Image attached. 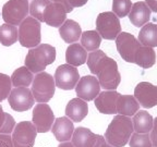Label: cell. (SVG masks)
Instances as JSON below:
<instances>
[{"label": "cell", "instance_id": "9a60e30c", "mask_svg": "<svg viewBox=\"0 0 157 147\" xmlns=\"http://www.w3.org/2000/svg\"><path fill=\"white\" fill-rule=\"evenodd\" d=\"M134 97L145 109L157 106V86L150 82H140L134 88Z\"/></svg>", "mask_w": 157, "mask_h": 147}, {"label": "cell", "instance_id": "7a4b0ae2", "mask_svg": "<svg viewBox=\"0 0 157 147\" xmlns=\"http://www.w3.org/2000/svg\"><path fill=\"white\" fill-rule=\"evenodd\" d=\"M92 74L96 75L101 87L105 91H116L121 82V74L118 70V63L107 55L98 60Z\"/></svg>", "mask_w": 157, "mask_h": 147}, {"label": "cell", "instance_id": "7c38bea8", "mask_svg": "<svg viewBox=\"0 0 157 147\" xmlns=\"http://www.w3.org/2000/svg\"><path fill=\"white\" fill-rule=\"evenodd\" d=\"M10 107L14 111L23 112L34 106L35 99L29 87H14L8 97Z\"/></svg>", "mask_w": 157, "mask_h": 147}, {"label": "cell", "instance_id": "44dd1931", "mask_svg": "<svg viewBox=\"0 0 157 147\" xmlns=\"http://www.w3.org/2000/svg\"><path fill=\"white\" fill-rule=\"evenodd\" d=\"M82 33L81 25L74 20H66V22L59 27V35L69 45L78 42L81 38Z\"/></svg>", "mask_w": 157, "mask_h": 147}, {"label": "cell", "instance_id": "f546056e", "mask_svg": "<svg viewBox=\"0 0 157 147\" xmlns=\"http://www.w3.org/2000/svg\"><path fill=\"white\" fill-rule=\"evenodd\" d=\"M52 2L50 0H32L29 2V14L39 22H44V11Z\"/></svg>", "mask_w": 157, "mask_h": 147}, {"label": "cell", "instance_id": "4316f807", "mask_svg": "<svg viewBox=\"0 0 157 147\" xmlns=\"http://www.w3.org/2000/svg\"><path fill=\"white\" fill-rule=\"evenodd\" d=\"M10 77L12 86L14 87H29L33 83L34 74L24 66L17 68Z\"/></svg>", "mask_w": 157, "mask_h": 147}, {"label": "cell", "instance_id": "74e56055", "mask_svg": "<svg viewBox=\"0 0 157 147\" xmlns=\"http://www.w3.org/2000/svg\"><path fill=\"white\" fill-rule=\"evenodd\" d=\"M69 1H70V3H71V6L73 8H80L86 5L88 0H69Z\"/></svg>", "mask_w": 157, "mask_h": 147}, {"label": "cell", "instance_id": "2e32d148", "mask_svg": "<svg viewBox=\"0 0 157 147\" xmlns=\"http://www.w3.org/2000/svg\"><path fill=\"white\" fill-rule=\"evenodd\" d=\"M120 94L117 91H104L94 99V104L98 111L103 115L117 113V100Z\"/></svg>", "mask_w": 157, "mask_h": 147}, {"label": "cell", "instance_id": "8d00e7d4", "mask_svg": "<svg viewBox=\"0 0 157 147\" xmlns=\"http://www.w3.org/2000/svg\"><path fill=\"white\" fill-rule=\"evenodd\" d=\"M52 2H57V3H60V5L63 6L64 10H66V12L67 13H70L73 11L74 8L71 6V3H70V1L69 0H54Z\"/></svg>", "mask_w": 157, "mask_h": 147}, {"label": "cell", "instance_id": "8fae6325", "mask_svg": "<svg viewBox=\"0 0 157 147\" xmlns=\"http://www.w3.org/2000/svg\"><path fill=\"white\" fill-rule=\"evenodd\" d=\"M55 115L52 109L47 104H37L33 109L32 121L37 133H47L52 130L55 122Z\"/></svg>", "mask_w": 157, "mask_h": 147}, {"label": "cell", "instance_id": "ffe728a7", "mask_svg": "<svg viewBox=\"0 0 157 147\" xmlns=\"http://www.w3.org/2000/svg\"><path fill=\"white\" fill-rule=\"evenodd\" d=\"M88 113V105L81 98H73L67 104L66 117L73 122H81Z\"/></svg>", "mask_w": 157, "mask_h": 147}, {"label": "cell", "instance_id": "3957f363", "mask_svg": "<svg viewBox=\"0 0 157 147\" xmlns=\"http://www.w3.org/2000/svg\"><path fill=\"white\" fill-rule=\"evenodd\" d=\"M56 60V48L49 44H39L35 48L29 49L25 57L24 63L33 74L44 72L47 66Z\"/></svg>", "mask_w": 157, "mask_h": 147}, {"label": "cell", "instance_id": "4fadbf2b", "mask_svg": "<svg viewBox=\"0 0 157 147\" xmlns=\"http://www.w3.org/2000/svg\"><path fill=\"white\" fill-rule=\"evenodd\" d=\"M71 143L74 147H101L107 142L103 135L95 134L87 127L78 126L74 130Z\"/></svg>", "mask_w": 157, "mask_h": 147}, {"label": "cell", "instance_id": "d590c367", "mask_svg": "<svg viewBox=\"0 0 157 147\" xmlns=\"http://www.w3.org/2000/svg\"><path fill=\"white\" fill-rule=\"evenodd\" d=\"M151 140H152L153 146L157 147V117L154 119V124H153V129L151 131Z\"/></svg>", "mask_w": 157, "mask_h": 147}, {"label": "cell", "instance_id": "d4e9b609", "mask_svg": "<svg viewBox=\"0 0 157 147\" xmlns=\"http://www.w3.org/2000/svg\"><path fill=\"white\" fill-rule=\"evenodd\" d=\"M156 62V52L154 48L141 46L135 54L134 63L142 69H150Z\"/></svg>", "mask_w": 157, "mask_h": 147}, {"label": "cell", "instance_id": "603a6c76", "mask_svg": "<svg viewBox=\"0 0 157 147\" xmlns=\"http://www.w3.org/2000/svg\"><path fill=\"white\" fill-rule=\"evenodd\" d=\"M87 60V51L82 47L81 44L74 43L69 45L66 50V61L68 64L78 66L84 64Z\"/></svg>", "mask_w": 157, "mask_h": 147}, {"label": "cell", "instance_id": "f1b7e54d", "mask_svg": "<svg viewBox=\"0 0 157 147\" xmlns=\"http://www.w3.org/2000/svg\"><path fill=\"white\" fill-rule=\"evenodd\" d=\"M17 40V26L10 24H2L0 26V44L2 46L9 47L15 44Z\"/></svg>", "mask_w": 157, "mask_h": 147}, {"label": "cell", "instance_id": "30bf717a", "mask_svg": "<svg viewBox=\"0 0 157 147\" xmlns=\"http://www.w3.org/2000/svg\"><path fill=\"white\" fill-rule=\"evenodd\" d=\"M54 78L56 87L63 89V91H71L75 88L78 80L81 77L75 66L66 63L59 66L56 69Z\"/></svg>", "mask_w": 157, "mask_h": 147}, {"label": "cell", "instance_id": "ba28073f", "mask_svg": "<svg viewBox=\"0 0 157 147\" xmlns=\"http://www.w3.org/2000/svg\"><path fill=\"white\" fill-rule=\"evenodd\" d=\"M36 136L35 125L29 121H22L15 125L11 135L13 147H34Z\"/></svg>", "mask_w": 157, "mask_h": 147}, {"label": "cell", "instance_id": "7402d4cb", "mask_svg": "<svg viewBox=\"0 0 157 147\" xmlns=\"http://www.w3.org/2000/svg\"><path fill=\"white\" fill-rule=\"evenodd\" d=\"M140 110V104L132 95H119L117 100V113L125 117H133Z\"/></svg>", "mask_w": 157, "mask_h": 147}, {"label": "cell", "instance_id": "52a82bcc", "mask_svg": "<svg viewBox=\"0 0 157 147\" xmlns=\"http://www.w3.org/2000/svg\"><path fill=\"white\" fill-rule=\"evenodd\" d=\"M29 13V0H8L2 7V19L7 24L17 26Z\"/></svg>", "mask_w": 157, "mask_h": 147}, {"label": "cell", "instance_id": "ac0fdd59", "mask_svg": "<svg viewBox=\"0 0 157 147\" xmlns=\"http://www.w3.org/2000/svg\"><path fill=\"white\" fill-rule=\"evenodd\" d=\"M63 6L57 2H50L44 11V22L52 27H60L67 20Z\"/></svg>", "mask_w": 157, "mask_h": 147}, {"label": "cell", "instance_id": "277c9868", "mask_svg": "<svg viewBox=\"0 0 157 147\" xmlns=\"http://www.w3.org/2000/svg\"><path fill=\"white\" fill-rule=\"evenodd\" d=\"M17 39L21 46L25 48H35L40 44V22L32 17H27L17 29Z\"/></svg>", "mask_w": 157, "mask_h": 147}, {"label": "cell", "instance_id": "ab89813d", "mask_svg": "<svg viewBox=\"0 0 157 147\" xmlns=\"http://www.w3.org/2000/svg\"><path fill=\"white\" fill-rule=\"evenodd\" d=\"M58 147H74V146L71 142H64V143H60Z\"/></svg>", "mask_w": 157, "mask_h": 147}, {"label": "cell", "instance_id": "e0dca14e", "mask_svg": "<svg viewBox=\"0 0 157 147\" xmlns=\"http://www.w3.org/2000/svg\"><path fill=\"white\" fill-rule=\"evenodd\" d=\"M73 121H71L68 117H60L55 120L52 127V132L55 135L56 140L60 143L70 142L74 132Z\"/></svg>", "mask_w": 157, "mask_h": 147}, {"label": "cell", "instance_id": "484cf974", "mask_svg": "<svg viewBox=\"0 0 157 147\" xmlns=\"http://www.w3.org/2000/svg\"><path fill=\"white\" fill-rule=\"evenodd\" d=\"M142 46L154 48L157 47V25L154 23H146L139 33V38Z\"/></svg>", "mask_w": 157, "mask_h": 147}, {"label": "cell", "instance_id": "9c48e42d", "mask_svg": "<svg viewBox=\"0 0 157 147\" xmlns=\"http://www.w3.org/2000/svg\"><path fill=\"white\" fill-rule=\"evenodd\" d=\"M142 45L134 35L128 32H121L116 38V47L121 58L125 62L134 63L135 54Z\"/></svg>", "mask_w": 157, "mask_h": 147}, {"label": "cell", "instance_id": "83f0119b", "mask_svg": "<svg viewBox=\"0 0 157 147\" xmlns=\"http://www.w3.org/2000/svg\"><path fill=\"white\" fill-rule=\"evenodd\" d=\"M81 45L86 51L98 50L101 43V37L96 31H85L81 35Z\"/></svg>", "mask_w": 157, "mask_h": 147}, {"label": "cell", "instance_id": "1f68e13d", "mask_svg": "<svg viewBox=\"0 0 157 147\" xmlns=\"http://www.w3.org/2000/svg\"><path fill=\"white\" fill-rule=\"evenodd\" d=\"M133 3L131 0H113V12L119 19L129 15Z\"/></svg>", "mask_w": 157, "mask_h": 147}, {"label": "cell", "instance_id": "d6986e66", "mask_svg": "<svg viewBox=\"0 0 157 147\" xmlns=\"http://www.w3.org/2000/svg\"><path fill=\"white\" fill-rule=\"evenodd\" d=\"M151 13L152 11L145 1H137L133 3L128 17H129L130 22L135 27H143L146 23L150 22Z\"/></svg>", "mask_w": 157, "mask_h": 147}, {"label": "cell", "instance_id": "e575fe53", "mask_svg": "<svg viewBox=\"0 0 157 147\" xmlns=\"http://www.w3.org/2000/svg\"><path fill=\"white\" fill-rule=\"evenodd\" d=\"M0 147H13L12 137L10 134H0Z\"/></svg>", "mask_w": 157, "mask_h": 147}, {"label": "cell", "instance_id": "60d3db41", "mask_svg": "<svg viewBox=\"0 0 157 147\" xmlns=\"http://www.w3.org/2000/svg\"><path fill=\"white\" fill-rule=\"evenodd\" d=\"M101 147H113V146H111V145H109L108 143H105V144H104L103 146H101Z\"/></svg>", "mask_w": 157, "mask_h": 147}, {"label": "cell", "instance_id": "5b68a950", "mask_svg": "<svg viewBox=\"0 0 157 147\" xmlns=\"http://www.w3.org/2000/svg\"><path fill=\"white\" fill-rule=\"evenodd\" d=\"M32 94L38 104H47L55 95L56 83L52 75L47 72H40L35 75L32 83Z\"/></svg>", "mask_w": 157, "mask_h": 147}, {"label": "cell", "instance_id": "6da1fadb", "mask_svg": "<svg viewBox=\"0 0 157 147\" xmlns=\"http://www.w3.org/2000/svg\"><path fill=\"white\" fill-rule=\"evenodd\" d=\"M134 132L130 117L118 115L113 118L105 132V140L113 147H124Z\"/></svg>", "mask_w": 157, "mask_h": 147}, {"label": "cell", "instance_id": "cb8c5ba5", "mask_svg": "<svg viewBox=\"0 0 157 147\" xmlns=\"http://www.w3.org/2000/svg\"><path fill=\"white\" fill-rule=\"evenodd\" d=\"M132 122L135 133L147 134L152 131L154 119L146 110H139L133 115Z\"/></svg>", "mask_w": 157, "mask_h": 147}, {"label": "cell", "instance_id": "5bb4252c", "mask_svg": "<svg viewBox=\"0 0 157 147\" xmlns=\"http://www.w3.org/2000/svg\"><path fill=\"white\" fill-rule=\"evenodd\" d=\"M75 93L78 98L87 101L94 100L101 93V84L94 75H85L78 80L75 86Z\"/></svg>", "mask_w": 157, "mask_h": 147}, {"label": "cell", "instance_id": "b9f144b4", "mask_svg": "<svg viewBox=\"0 0 157 147\" xmlns=\"http://www.w3.org/2000/svg\"><path fill=\"white\" fill-rule=\"evenodd\" d=\"M50 1H52H52H54V0H50Z\"/></svg>", "mask_w": 157, "mask_h": 147}, {"label": "cell", "instance_id": "d6a6232c", "mask_svg": "<svg viewBox=\"0 0 157 147\" xmlns=\"http://www.w3.org/2000/svg\"><path fill=\"white\" fill-rule=\"evenodd\" d=\"M130 147H153L152 140L150 133L141 134V133H133L129 141Z\"/></svg>", "mask_w": 157, "mask_h": 147}, {"label": "cell", "instance_id": "f35d334b", "mask_svg": "<svg viewBox=\"0 0 157 147\" xmlns=\"http://www.w3.org/2000/svg\"><path fill=\"white\" fill-rule=\"evenodd\" d=\"M145 2L148 6L152 12L157 13V0H145Z\"/></svg>", "mask_w": 157, "mask_h": 147}, {"label": "cell", "instance_id": "836d02e7", "mask_svg": "<svg viewBox=\"0 0 157 147\" xmlns=\"http://www.w3.org/2000/svg\"><path fill=\"white\" fill-rule=\"evenodd\" d=\"M11 91H12L11 77L7 74L0 73V103L9 97Z\"/></svg>", "mask_w": 157, "mask_h": 147}, {"label": "cell", "instance_id": "4dcf8cb0", "mask_svg": "<svg viewBox=\"0 0 157 147\" xmlns=\"http://www.w3.org/2000/svg\"><path fill=\"white\" fill-rule=\"evenodd\" d=\"M15 125L14 118L10 113L5 112L2 106L0 105V134H11Z\"/></svg>", "mask_w": 157, "mask_h": 147}, {"label": "cell", "instance_id": "8992f818", "mask_svg": "<svg viewBox=\"0 0 157 147\" xmlns=\"http://www.w3.org/2000/svg\"><path fill=\"white\" fill-rule=\"evenodd\" d=\"M96 32L101 38L113 40L121 33L120 20L113 11L99 13L96 17Z\"/></svg>", "mask_w": 157, "mask_h": 147}]
</instances>
